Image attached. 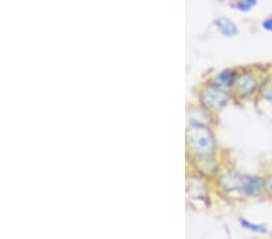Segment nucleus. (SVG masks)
<instances>
[{
  "label": "nucleus",
  "mask_w": 272,
  "mask_h": 239,
  "mask_svg": "<svg viewBox=\"0 0 272 239\" xmlns=\"http://www.w3.org/2000/svg\"><path fill=\"white\" fill-rule=\"evenodd\" d=\"M218 2H219V3H225V2H228V0H218Z\"/></svg>",
  "instance_id": "nucleus-11"
},
{
  "label": "nucleus",
  "mask_w": 272,
  "mask_h": 239,
  "mask_svg": "<svg viewBox=\"0 0 272 239\" xmlns=\"http://www.w3.org/2000/svg\"><path fill=\"white\" fill-rule=\"evenodd\" d=\"M236 76H237V71L235 69H225V70H222L217 75L213 81V85L219 87V89L228 91L234 86Z\"/></svg>",
  "instance_id": "nucleus-6"
},
{
  "label": "nucleus",
  "mask_w": 272,
  "mask_h": 239,
  "mask_svg": "<svg viewBox=\"0 0 272 239\" xmlns=\"http://www.w3.org/2000/svg\"><path fill=\"white\" fill-rule=\"evenodd\" d=\"M222 186L226 191L241 193L247 197H259L266 191V183L258 175L228 173L222 178Z\"/></svg>",
  "instance_id": "nucleus-1"
},
{
  "label": "nucleus",
  "mask_w": 272,
  "mask_h": 239,
  "mask_svg": "<svg viewBox=\"0 0 272 239\" xmlns=\"http://www.w3.org/2000/svg\"><path fill=\"white\" fill-rule=\"evenodd\" d=\"M261 95L264 97L265 101L272 103V75L267 78V81L264 84V86H262Z\"/></svg>",
  "instance_id": "nucleus-9"
},
{
  "label": "nucleus",
  "mask_w": 272,
  "mask_h": 239,
  "mask_svg": "<svg viewBox=\"0 0 272 239\" xmlns=\"http://www.w3.org/2000/svg\"><path fill=\"white\" fill-rule=\"evenodd\" d=\"M187 139L191 149L202 157L213 156L216 151V141L212 132L206 126H195L187 133Z\"/></svg>",
  "instance_id": "nucleus-2"
},
{
  "label": "nucleus",
  "mask_w": 272,
  "mask_h": 239,
  "mask_svg": "<svg viewBox=\"0 0 272 239\" xmlns=\"http://www.w3.org/2000/svg\"><path fill=\"white\" fill-rule=\"evenodd\" d=\"M240 222L242 227L255 232V233H267V227H266V225H262V223H253L246 219H241Z\"/></svg>",
  "instance_id": "nucleus-7"
},
{
  "label": "nucleus",
  "mask_w": 272,
  "mask_h": 239,
  "mask_svg": "<svg viewBox=\"0 0 272 239\" xmlns=\"http://www.w3.org/2000/svg\"><path fill=\"white\" fill-rule=\"evenodd\" d=\"M259 77L253 71L247 70L237 72L235 84L232 86V91H234L238 98L247 99L252 97L259 90Z\"/></svg>",
  "instance_id": "nucleus-3"
},
{
  "label": "nucleus",
  "mask_w": 272,
  "mask_h": 239,
  "mask_svg": "<svg viewBox=\"0 0 272 239\" xmlns=\"http://www.w3.org/2000/svg\"><path fill=\"white\" fill-rule=\"evenodd\" d=\"M261 27H262V29L266 30V32L272 33V16L266 17L265 20L261 22Z\"/></svg>",
  "instance_id": "nucleus-10"
},
{
  "label": "nucleus",
  "mask_w": 272,
  "mask_h": 239,
  "mask_svg": "<svg viewBox=\"0 0 272 239\" xmlns=\"http://www.w3.org/2000/svg\"><path fill=\"white\" fill-rule=\"evenodd\" d=\"M256 5H258V0H236L232 6L241 12H248Z\"/></svg>",
  "instance_id": "nucleus-8"
},
{
  "label": "nucleus",
  "mask_w": 272,
  "mask_h": 239,
  "mask_svg": "<svg viewBox=\"0 0 272 239\" xmlns=\"http://www.w3.org/2000/svg\"><path fill=\"white\" fill-rule=\"evenodd\" d=\"M201 99L205 107L210 110H222L230 101V93L229 91L219 89V87L212 85L211 87H208L207 90L202 92Z\"/></svg>",
  "instance_id": "nucleus-4"
},
{
  "label": "nucleus",
  "mask_w": 272,
  "mask_h": 239,
  "mask_svg": "<svg viewBox=\"0 0 272 239\" xmlns=\"http://www.w3.org/2000/svg\"><path fill=\"white\" fill-rule=\"evenodd\" d=\"M214 26L219 30V33L226 38H232L240 33L237 24L229 17H219L214 21Z\"/></svg>",
  "instance_id": "nucleus-5"
}]
</instances>
